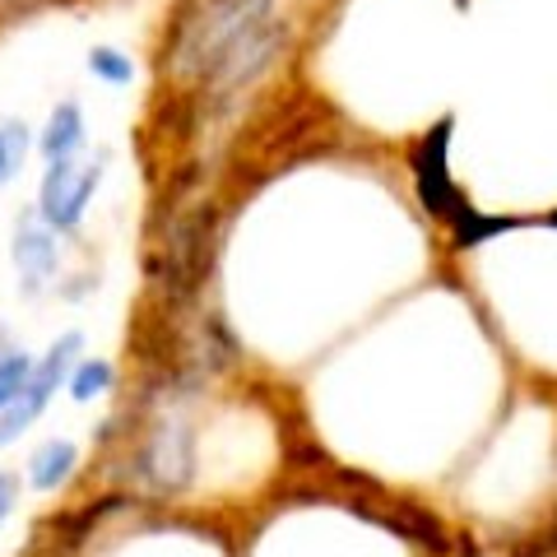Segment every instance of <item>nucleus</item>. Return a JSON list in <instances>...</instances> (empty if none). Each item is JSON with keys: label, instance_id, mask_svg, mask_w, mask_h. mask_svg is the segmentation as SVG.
Wrapping results in <instances>:
<instances>
[{"label": "nucleus", "instance_id": "nucleus-2", "mask_svg": "<svg viewBox=\"0 0 557 557\" xmlns=\"http://www.w3.org/2000/svg\"><path fill=\"white\" fill-rule=\"evenodd\" d=\"M409 177H413V196L423 205V214L437 219L446 233H456L474 214V205L460 196L456 177H450V116H442L437 126H428L409 145Z\"/></svg>", "mask_w": 557, "mask_h": 557}, {"label": "nucleus", "instance_id": "nucleus-1", "mask_svg": "<svg viewBox=\"0 0 557 557\" xmlns=\"http://www.w3.org/2000/svg\"><path fill=\"white\" fill-rule=\"evenodd\" d=\"M270 14H278V0H186L177 20H168L163 70L177 84L196 89L205 70Z\"/></svg>", "mask_w": 557, "mask_h": 557}, {"label": "nucleus", "instance_id": "nucleus-8", "mask_svg": "<svg viewBox=\"0 0 557 557\" xmlns=\"http://www.w3.org/2000/svg\"><path fill=\"white\" fill-rule=\"evenodd\" d=\"M79 469V446L70 437H47L33 456L24 460V487L33 493H61Z\"/></svg>", "mask_w": 557, "mask_h": 557}, {"label": "nucleus", "instance_id": "nucleus-6", "mask_svg": "<svg viewBox=\"0 0 557 557\" xmlns=\"http://www.w3.org/2000/svg\"><path fill=\"white\" fill-rule=\"evenodd\" d=\"M131 469L149 493H182L190 474H196V437H190V428L182 418H159V423L139 437Z\"/></svg>", "mask_w": 557, "mask_h": 557}, {"label": "nucleus", "instance_id": "nucleus-14", "mask_svg": "<svg viewBox=\"0 0 557 557\" xmlns=\"http://www.w3.org/2000/svg\"><path fill=\"white\" fill-rule=\"evenodd\" d=\"M544 223H553V228H557V209H553V214H548V219H544Z\"/></svg>", "mask_w": 557, "mask_h": 557}, {"label": "nucleus", "instance_id": "nucleus-4", "mask_svg": "<svg viewBox=\"0 0 557 557\" xmlns=\"http://www.w3.org/2000/svg\"><path fill=\"white\" fill-rule=\"evenodd\" d=\"M79 358H84V335L79 330H65V335H57L42 348V358H33V376H28L24 395L0 413V450L14 446L47 413V405L65 391V381H70V372H75Z\"/></svg>", "mask_w": 557, "mask_h": 557}, {"label": "nucleus", "instance_id": "nucleus-10", "mask_svg": "<svg viewBox=\"0 0 557 557\" xmlns=\"http://www.w3.org/2000/svg\"><path fill=\"white\" fill-rule=\"evenodd\" d=\"M89 75L98 79V84H108V89H131L135 84V57L131 51H121V47H112V42H98V47H89Z\"/></svg>", "mask_w": 557, "mask_h": 557}, {"label": "nucleus", "instance_id": "nucleus-9", "mask_svg": "<svg viewBox=\"0 0 557 557\" xmlns=\"http://www.w3.org/2000/svg\"><path fill=\"white\" fill-rule=\"evenodd\" d=\"M65 391H70L75 405H94V399L112 395L116 391V362L102 358V354H84L75 362V372H70V381H65Z\"/></svg>", "mask_w": 557, "mask_h": 557}, {"label": "nucleus", "instance_id": "nucleus-13", "mask_svg": "<svg viewBox=\"0 0 557 557\" xmlns=\"http://www.w3.org/2000/svg\"><path fill=\"white\" fill-rule=\"evenodd\" d=\"M20 497H24V479H20V474H10V469H0V525H5V520L14 516Z\"/></svg>", "mask_w": 557, "mask_h": 557}, {"label": "nucleus", "instance_id": "nucleus-12", "mask_svg": "<svg viewBox=\"0 0 557 557\" xmlns=\"http://www.w3.org/2000/svg\"><path fill=\"white\" fill-rule=\"evenodd\" d=\"M28 376H33V354H24L20 344L5 348V354H0V413H5L14 399L24 395Z\"/></svg>", "mask_w": 557, "mask_h": 557}, {"label": "nucleus", "instance_id": "nucleus-11", "mask_svg": "<svg viewBox=\"0 0 557 557\" xmlns=\"http://www.w3.org/2000/svg\"><path fill=\"white\" fill-rule=\"evenodd\" d=\"M33 153V131L24 121H0V186H10L24 172Z\"/></svg>", "mask_w": 557, "mask_h": 557}, {"label": "nucleus", "instance_id": "nucleus-3", "mask_svg": "<svg viewBox=\"0 0 557 557\" xmlns=\"http://www.w3.org/2000/svg\"><path fill=\"white\" fill-rule=\"evenodd\" d=\"M102 177H108V153H79V159H65V163H47L42 168V182H38V219L51 223L61 237L79 233L84 219H89V205L98 196Z\"/></svg>", "mask_w": 557, "mask_h": 557}, {"label": "nucleus", "instance_id": "nucleus-5", "mask_svg": "<svg viewBox=\"0 0 557 557\" xmlns=\"http://www.w3.org/2000/svg\"><path fill=\"white\" fill-rule=\"evenodd\" d=\"M10 260H14V284L24 298H47L61 293L65 278V237L38 219V209H24L10 233Z\"/></svg>", "mask_w": 557, "mask_h": 557}, {"label": "nucleus", "instance_id": "nucleus-7", "mask_svg": "<svg viewBox=\"0 0 557 557\" xmlns=\"http://www.w3.org/2000/svg\"><path fill=\"white\" fill-rule=\"evenodd\" d=\"M33 149H38L42 163H65L89 149V121H84V108L75 98H61L47 112L42 131H33Z\"/></svg>", "mask_w": 557, "mask_h": 557}]
</instances>
